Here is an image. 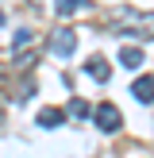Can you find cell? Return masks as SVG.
<instances>
[{
	"label": "cell",
	"mask_w": 154,
	"mask_h": 158,
	"mask_svg": "<svg viewBox=\"0 0 154 158\" xmlns=\"http://www.w3.org/2000/svg\"><path fill=\"white\" fill-rule=\"evenodd\" d=\"M31 39H35V35H31L27 27H23V31H15V39H12V50H27V46H31Z\"/></svg>",
	"instance_id": "30bf717a"
},
{
	"label": "cell",
	"mask_w": 154,
	"mask_h": 158,
	"mask_svg": "<svg viewBox=\"0 0 154 158\" xmlns=\"http://www.w3.org/2000/svg\"><path fill=\"white\" fill-rule=\"evenodd\" d=\"M120 62H123V66H127V69H139V66H143V50H135V46H123Z\"/></svg>",
	"instance_id": "ba28073f"
},
{
	"label": "cell",
	"mask_w": 154,
	"mask_h": 158,
	"mask_svg": "<svg viewBox=\"0 0 154 158\" xmlns=\"http://www.w3.org/2000/svg\"><path fill=\"white\" fill-rule=\"evenodd\" d=\"M131 97L143 100V104H154V77H135V85H131Z\"/></svg>",
	"instance_id": "277c9868"
},
{
	"label": "cell",
	"mask_w": 154,
	"mask_h": 158,
	"mask_svg": "<svg viewBox=\"0 0 154 158\" xmlns=\"http://www.w3.org/2000/svg\"><path fill=\"white\" fill-rule=\"evenodd\" d=\"M108 27L116 35H139V39H154V12H131V8H116Z\"/></svg>",
	"instance_id": "6da1fadb"
},
{
	"label": "cell",
	"mask_w": 154,
	"mask_h": 158,
	"mask_svg": "<svg viewBox=\"0 0 154 158\" xmlns=\"http://www.w3.org/2000/svg\"><path fill=\"white\" fill-rule=\"evenodd\" d=\"M73 43H77V35H73L69 27H58V31L50 35V50L62 54V58H66V54H73Z\"/></svg>",
	"instance_id": "3957f363"
},
{
	"label": "cell",
	"mask_w": 154,
	"mask_h": 158,
	"mask_svg": "<svg viewBox=\"0 0 154 158\" xmlns=\"http://www.w3.org/2000/svg\"><path fill=\"white\" fill-rule=\"evenodd\" d=\"M89 112H92V108H89V100H81V97H77V100H69V116H73V120H85Z\"/></svg>",
	"instance_id": "9c48e42d"
},
{
	"label": "cell",
	"mask_w": 154,
	"mask_h": 158,
	"mask_svg": "<svg viewBox=\"0 0 154 158\" xmlns=\"http://www.w3.org/2000/svg\"><path fill=\"white\" fill-rule=\"evenodd\" d=\"M85 73H89L92 81H104V77H108V62L100 58V54H92V58L85 62Z\"/></svg>",
	"instance_id": "5b68a950"
},
{
	"label": "cell",
	"mask_w": 154,
	"mask_h": 158,
	"mask_svg": "<svg viewBox=\"0 0 154 158\" xmlns=\"http://www.w3.org/2000/svg\"><path fill=\"white\" fill-rule=\"evenodd\" d=\"M120 123H123V116H120L116 104H100L96 108V127L100 131H120Z\"/></svg>",
	"instance_id": "7a4b0ae2"
},
{
	"label": "cell",
	"mask_w": 154,
	"mask_h": 158,
	"mask_svg": "<svg viewBox=\"0 0 154 158\" xmlns=\"http://www.w3.org/2000/svg\"><path fill=\"white\" fill-rule=\"evenodd\" d=\"M85 8H92L89 0H58V15H77V12H85Z\"/></svg>",
	"instance_id": "52a82bcc"
},
{
	"label": "cell",
	"mask_w": 154,
	"mask_h": 158,
	"mask_svg": "<svg viewBox=\"0 0 154 158\" xmlns=\"http://www.w3.org/2000/svg\"><path fill=\"white\" fill-rule=\"evenodd\" d=\"M62 120H66V112H58V108H43L38 112V127H58Z\"/></svg>",
	"instance_id": "8992f818"
}]
</instances>
